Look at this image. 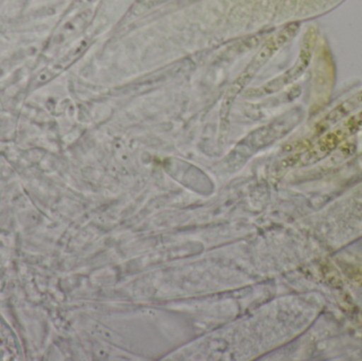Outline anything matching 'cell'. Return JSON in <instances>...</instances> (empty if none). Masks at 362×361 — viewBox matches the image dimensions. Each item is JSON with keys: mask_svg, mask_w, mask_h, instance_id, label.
<instances>
[{"mask_svg": "<svg viewBox=\"0 0 362 361\" xmlns=\"http://www.w3.org/2000/svg\"><path fill=\"white\" fill-rule=\"evenodd\" d=\"M289 35H291V34H286V32H282V33L276 35V38L270 40L269 42L263 47V49L259 51V54L251 61L250 65L243 72L242 76L234 82L231 88L226 93L225 99H223V107L229 105L231 102L234 101V99L238 97V93L245 88V86L248 84L249 81L255 76V72H257V70L261 68V66L272 57V53H274L281 45L286 42Z\"/></svg>", "mask_w": 362, "mask_h": 361, "instance_id": "1", "label": "cell"}, {"mask_svg": "<svg viewBox=\"0 0 362 361\" xmlns=\"http://www.w3.org/2000/svg\"><path fill=\"white\" fill-rule=\"evenodd\" d=\"M17 356L16 341L10 329L0 320V360H15Z\"/></svg>", "mask_w": 362, "mask_h": 361, "instance_id": "2", "label": "cell"}]
</instances>
